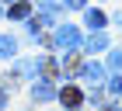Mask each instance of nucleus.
I'll use <instances>...</instances> for the list:
<instances>
[{"instance_id":"20e7f679","label":"nucleus","mask_w":122,"mask_h":111,"mask_svg":"<svg viewBox=\"0 0 122 111\" xmlns=\"http://www.w3.org/2000/svg\"><path fill=\"white\" fill-rule=\"evenodd\" d=\"M80 73H84V80L91 83V87H101V83H105V69H101L98 63H84V66H80Z\"/></svg>"},{"instance_id":"1a4fd4ad","label":"nucleus","mask_w":122,"mask_h":111,"mask_svg":"<svg viewBox=\"0 0 122 111\" xmlns=\"http://www.w3.org/2000/svg\"><path fill=\"white\" fill-rule=\"evenodd\" d=\"M87 28H105V14L101 10H87Z\"/></svg>"},{"instance_id":"f257e3e1","label":"nucleus","mask_w":122,"mask_h":111,"mask_svg":"<svg viewBox=\"0 0 122 111\" xmlns=\"http://www.w3.org/2000/svg\"><path fill=\"white\" fill-rule=\"evenodd\" d=\"M52 42H56V49H66V52H70V49L80 45V31H77L73 24H59L56 35H52Z\"/></svg>"},{"instance_id":"6e6552de","label":"nucleus","mask_w":122,"mask_h":111,"mask_svg":"<svg viewBox=\"0 0 122 111\" xmlns=\"http://www.w3.org/2000/svg\"><path fill=\"white\" fill-rule=\"evenodd\" d=\"M28 14H31V7H28V4H25V0H18V4H10V18H28Z\"/></svg>"},{"instance_id":"f03ea898","label":"nucleus","mask_w":122,"mask_h":111,"mask_svg":"<svg viewBox=\"0 0 122 111\" xmlns=\"http://www.w3.org/2000/svg\"><path fill=\"white\" fill-rule=\"evenodd\" d=\"M59 101H63L66 108L73 111V108H80V101H84V94H80V87H73V83H66L63 90H59Z\"/></svg>"},{"instance_id":"9d476101","label":"nucleus","mask_w":122,"mask_h":111,"mask_svg":"<svg viewBox=\"0 0 122 111\" xmlns=\"http://www.w3.org/2000/svg\"><path fill=\"white\" fill-rule=\"evenodd\" d=\"M108 66H112L115 73H122V49H115V52L108 56Z\"/></svg>"},{"instance_id":"ddd939ff","label":"nucleus","mask_w":122,"mask_h":111,"mask_svg":"<svg viewBox=\"0 0 122 111\" xmlns=\"http://www.w3.org/2000/svg\"><path fill=\"white\" fill-rule=\"evenodd\" d=\"M63 4H66V7H73V10H80V7H84V0H63Z\"/></svg>"},{"instance_id":"dca6fc26","label":"nucleus","mask_w":122,"mask_h":111,"mask_svg":"<svg viewBox=\"0 0 122 111\" xmlns=\"http://www.w3.org/2000/svg\"><path fill=\"white\" fill-rule=\"evenodd\" d=\"M0 18H4V10H0Z\"/></svg>"},{"instance_id":"9b49d317","label":"nucleus","mask_w":122,"mask_h":111,"mask_svg":"<svg viewBox=\"0 0 122 111\" xmlns=\"http://www.w3.org/2000/svg\"><path fill=\"white\" fill-rule=\"evenodd\" d=\"M35 66H42V59H38V63H31V59H25V63H18V66H14V73H31Z\"/></svg>"},{"instance_id":"f8f14e48","label":"nucleus","mask_w":122,"mask_h":111,"mask_svg":"<svg viewBox=\"0 0 122 111\" xmlns=\"http://www.w3.org/2000/svg\"><path fill=\"white\" fill-rule=\"evenodd\" d=\"M112 90H115V94H122V73H119V76L112 80Z\"/></svg>"},{"instance_id":"f3484780","label":"nucleus","mask_w":122,"mask_h":111,"mask_svg":"<svg viewBox=\"0 0 122 111\" xmlns=\"http://www.w3.org/2000/svg\"><path fill=\"white\" fill-rule=\"evenodd\" d=\"M108 111H115V108H108Z\"/></svg>"},{"instance_id":"0eeeda50","label":"nucleus","mask_w":122,"mask_h":111,"mask_svg":"<svg viewBox=\"0 0 122 111\" xmlns=\"http://www.w3.org/2000/svg\"><path fill=\"white\" fill-rule=\"evenodd\" d=\"M14 52H18V42H14L10 35H0V56H4V59H10Z\"/></svg>"},{"instance_id":"423d86ee","label":"nucleus","mask_w":122,"mask_h":111,"mask_svg":"<svg viewBox=\"0 0 122 111\" xmlns=\"http://www.w3.org/2000/svg\"><path fill=\"white\" fill-rule=\"evenodd\" d=\"M105 45H108V35H105V31H94V35H91V38L84 42V49H87L91 56H94V52H101Z\"/></svg>"},{"instance_id":"2eb2a0df","label":"nucleus","mask_w":122,"mask_h":111,"mask_svg":"<svg viewBox=\"0 0 122 111\" xmlns=\"http://www.w3.org/2000/svg\"><path fill=\"white\" fill-rule=\"evenodd\" d=\"M119 28H122V14H119Z\"/></svg>"},{"instance_id":"39448f33","label":"nucleus","mask_w":122,"mask_h":111,"mask_svg":"<svg viewBox=\"0 0 122 111\" xmlns=\"http://www.w3.org/2000/svg\"><path fill=\"white\" fill-rule=\"evenodd\" d=\"M49 24H56V7H46L42 14L31 18V35H38V28H49Z\"/></svg>"},{"instance_id":"4468645a","label":"nucleus","mask_w":122,"mask_h":111,"mask_svg":"<svg viewBox=\"0 0 122 111\" xmlns=\"http://www.w3.org/2000/svg\"><path fill=\"white\" fill-rule=\"evenodd\" d=\"M4 104H7V94H4V87H0V111H4Z\"/></svg>"},{"instance_id":"7ed1b4c3","label":"nucleus","mask_w":122,"mask_h":111,"mask_svg":"<svg viewBox=\"0 0 122 111\" xmlns=\"http://www.w3.org/2000/svg\"><path fill=\"white\" fill-rule=\"evenodd\" d=\"M31 97H35L38 104H46V101H52V97H56V87H52L49 80H35V87H31Z\"/></svg>"}]
</instances>
